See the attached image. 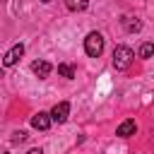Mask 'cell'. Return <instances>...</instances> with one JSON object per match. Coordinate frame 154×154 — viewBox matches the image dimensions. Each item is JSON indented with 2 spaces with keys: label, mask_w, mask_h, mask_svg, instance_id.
I'll list each match as a JSON object with an SVG mask.
<instances>
[{
  "label": "cell",
  "mask_w": 154,
  "mask_h": 154,
  "mask_svg": "<svg viewBox=\"0 0 154 154\" xmlns=\"http://www.w3.org/2000/svg\"><path fill=\"white\" fill-rule=\"evenodd\" d=\"M51 123H53V118H51V113H46V111H38L36 116H31V128H34V130H48Z\"/></svg>",
  "instance_id": "5b68a950"
},
{
  "label": "cell",
  "mask_w": 154,
  "mask_h": 154,
  "mask_svg": "<svg viewBox=\"0 0 154 154\" xmlns=\"http://www.w3.org/2000/svg\"><path fill=\"white\" fill-rule=\"evenodd\" d=\"M120 22H123V26H125V31H128V34H135V31H140V29H142V22H140L137 17H123Z\"/></svg>",
  "instance_id": "ba28073f"
},
{
  "label": "cell",
  "mask_w": 154,
  "mask_h": 154,
  "mask_svg": "<svg viewBox=\"0 0 154 154\" xmlns=\"http://www.w3.org/2000/svg\"><path fill=\"white\" fill-rule=\"evenodd\" d=\"M132 60H135L132 48H128V46H116L113 48V67L116 70H128L132 65Z\"/></svg>",
  "instance_id": "6da1fadb"
},
{
  "label": "cell",
  "mask_w": 154,
  "mask_h": 154,
  "mask_svg": "<svg viewBox=\"0 0 154 154\" xmlns=\"http://www.w3.org/2000/svg\"><path fill=\"white\" fill-rule=\"evenodd\" d=\"M65 5L70 12H84L89 7V0H65Z\"/></svg>",
  "instance_id": "9c48e42d"
},
{
  "label": "cell",
  "mask_w": 154,
  "mask_h": 154,
  "mask_svg": "<svg viewBox=\"0 0 154 154\" xmlns=\"http://www.w3.org/2000/svg\"><path fill=\"white\" fill-rule=\"evenodd\" d=\"M137 53H140V58H152V55H154V43H152V41H144Z\"/></svg>",
  "instance_id": "8fae6325"
},
{
  "label": "cell",
  "mask_w": 154,
  "mask_h": 154,
  "mask_svg": "<svg viewBox=\"0 0 154 154\" xmlns=\"http://www.w3.org/2000/svg\"><path fill=\"white\" fill-rule=\"evenodd\" d=\"M24 140H26V132H24V130L12 132V142H24Z\"/></svg>",
  "instance_id": "7c38bea8"
},
{
  "label": "cell",
  "mask_w": 154,
  "mask_h": 154,
  "mask_svg": "<svg viewBox=\"0 0 154 154\" xmlns=\"http://www.w3.org/2000/svg\"><path fill=\"white\" fill-rule=\"evenodd\" d=\"M26 154H43V149H41V147H34V149H29Z\"/></svg>",
  "instance_id": "4fadbf2b"
},
{
  "label": "cell",
  "mask_w": 154,
  "mask_h": 154,
  "mask_svg": "<svg viewBox=\"0 0 154 154\" xmlns=\"http://www.w3.org/2000/svg\"><path fill=\"white\" fill-rule=\"evenodd\" d=\"M31 72H34L38 79H46V77L53 72V65H51L48 60H34V63H31Z\"/></svg>",
  "instance_id": "8992f818"
},
{
  "label": "cell",
  "mask_w": 154,
  "mask_h": 154,
  "mask_svg": "<svg viewBox=\"0 0 154 154\" xmlns=\"http://www.w3.org/2000/svg\"><path fill=\"white\" fill-rule=\"evenodd\" d=\"M22 55H24V43H14V46L2 55V67H12Z\"/></svg>",
  "instance_id": "3957f363"
},
{
  "label": "cell",
  "mask_w": 154,
  "mask_h": 154,
  "mask_svg": "<svg viewBox=\"0 0 154 154\" xmlns=\"http://www.w3.org/2000/svg\"><path fill=\"white\" fill-rule=\"evenodd\" d=\"M135 132H137V123H135V120H123V123L118 125V130H116L118 137H132Z\"/></svg>",
  "instance_id": "52a82bcc"
},
{
  "label": "cell",
  "mask_w": 154,
  "mask_h": 154,
  "mask_svg": "<svg viewBox=\"0 0 154 154\" xmlns=\"http://www.w3.org/2000/svg\"><path fill=\"white\" fill-rule=\"evenodd\" d=\"M58 75H63L65 79H75V67L70 63H60L58 65Z\"/></svg>",
  "instance_id": "30bf717a"
},
{
  "label": "cell",
  "mask_w": 154,
  "mask_h": 154,
  "mask_svg": "<svg viewBox=\"0 0 154 154\" xmlns=\"http://www.w3.org/2000/svg\"><path fill=\"white\" fill-rule=\"evenodd\" d=\"M84 53L89 58H99L103 53V36L99 31H89L87 38H84Z\"/></svg>",
  "instance_id": "7a4b0ae2"
},
{
  "label": "cell",
  "mask_w": 154,
  "mask_h": 154,
  "mask_svg": "<svg viewBox=\"0 0 154 154\" xmlns=\"http://www.w3.org/2000/svg\"><path fill=\"white\" fill-rule=\"evenodd\" d=\"M41 2H51V0H41Z\"/></svg>",
  "instance_id": "5bb4252c"
},
{
  "label": "cell",
  "mask_w": 154,
  "mask_h": 154,
  "mask_svg": "<svg viewBox=\"0 0 154 154\" xmlns=\"http://www.w3.org/2000/svg\"><path fill=\"white\" fill-rule=\"evenodd\" d=\"M67 116H70V103H67V101H60V103H55V106L51 108V118H53V123H65Z\"/></svg>",
  "instance_id": "277c9868"
}]
</instances>
